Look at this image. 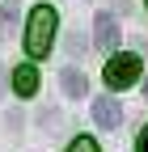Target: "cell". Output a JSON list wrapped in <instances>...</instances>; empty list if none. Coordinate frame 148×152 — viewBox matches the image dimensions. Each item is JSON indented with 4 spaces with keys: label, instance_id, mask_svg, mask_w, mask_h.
Returning <instances> with one entry per match:
<instances>
[{
    "label": "cell",
    "instance_id": "obj_7",
    "mask_svg": "<svg viewBox=\"0 0 148 152\" xmlns=\"http://www.w3.org/2000/svg\"><path fill=\"white\" fill-rule=\"evenodd\" d=\"M17 17H21V4L17 0H0V38H13Z\"/></svg>",
    "mask_w": 148,
    "mask_h": 152
},
{
    "label": "cell",
    "instance_id": "obj_8",
    "mask_svg": "<svg viewBox=\"0 0 148 152\" xmlns=\"http://www.w3.org/2000/svg\"><path fill=\"white\" fill-rule=\"evenodd\" d=\"M68 152H102V148H97V140H93V135H76V140L68 144Z\"/></svg>",
    "mask_w": 148,
    "mask_h": 152
},
{
    "label": "cell",
    "instance_id": "obj_3",
    "mask_svg": "<svg viewBox=\"0 0 148 152\" xmlns=\"http://www.w3.org/2000/svg\"><path fill=\"white\" fill-rule=\"evenodd\" d=\"M93 38H97L102 51H114L119 47V21H114V13H97L93 17Z\"/></svg>",
    "mask_w": 148,
    "mask_h": 152
},
{
    "label": "cell",
    "instance_id": "obj_6",
    "mask_svg": "<svg viewBox=\"0 0 148 152\" xmlns=\"http://www.w3.org/2000/svg\"><path fill=\"white\" fill-rule=\"evenodd\" d=\"M59 85H64L68 97H85V93H89V80H85L81 68H64V72H59Z\"/></svg>",
    "mask_w": 148,
    "mask_h": 152
},
{
    "label": "cell",
    "instance_id": "obj_10",
    "mask_svg": "<svg viewBox=\"0 0 148 152\" xmlns=\"http://www.w3.org/2000/svg\"><path fill=\"white\" fill-rule=\"evenodd\" d=\"M0 93H4V72H0Z\"/></svg>",
    "mask_w": 148,
    "mask_h": 152
},
{
    "label": "cell",
    "instance_id": "obj_11",
    "mask_svg": "<svg viewBox=\"0 0 148 152\" xmlns=\"http://www.w3.org/2000/svg\"><path fill=\"white\" fill-rule=\"evenodd\" d=\"M144 97H148V80H144Z\"/></svg>",
    "mask_w": 148,
    "mask_h": 152
},
{
    "label": "cell",
    "instance_id": "obj_5",
    "mask_svg": "<svg viewBox=\"0 0 148 152\" xmlns=\"http://www.w3.org/2000/svg\"><path fill=\"white\" fill-rule=\"evenodd\" d=\"M13 89L21 93V97H34V93H38V68L34 64H21L13 72Z\"/></svg>",
    "mask_w": 148,
    "mask_h": 152
},
{
    "label": "cell",
    "instance_id": "obj_9",
    "mask_svg": "<svg viewBox=\"0 0 148 152\" xmlns=\"http://www.w3.org/2000/svg\"><path fill=\"white\" fill-rule=\"evenodd\" d=\"M136 152H148V127L140 131V140H136Z\"/></svg>",
    "mask_w": 148,
    "mask_h": 152
},
{
    "label": "cell",
    "instance_id": "obj_4",
    "mask_svg": "<svg viewBox=\"0 0 148 152\" xmlns=\"http://www.w3.org/2000/svg\"><path fill=\"white\" fill-rule=\"evenodd\" d=\"M93 123L106 127V131H114V127L123 123V106H119L114 97H93Z\"/></svg>",
    "mask_w": 148,
    "mask_h": 152
},
{
    "label": "cell",
    "instance_id": "obj_1",
    "mask_svg": "<svg viewBox=\"0 0 148 152\" xmlns=\"http://www.w3.org/2000/svg\"><path fill=\"white\" fill-rule=\"evenodd\" d=\"M55 9L51 4H38V9H30V21H26V51H30V59H42V55L51 51V38H55Z\"/></svg>",
    "mask_w": 148,
    "mask_h": 152
},
{
    "label": "cell",
    "instance_id": "obj_2",
    "mask_svg": "<svg viewBox=\"0 0 148 152\" xmlns=\"http://www.w3.org/2000/svg\"><path fill=\"white\" fill-rule=\"evenodd\" d=\"M140 68H144V64H140V55H110V64H106L102 76H106V85L119 93V89H127V85H136V80H140Z\"/></svg>",
    "mask_w": 148,
    "mask_h": 152
}]
</instances>
